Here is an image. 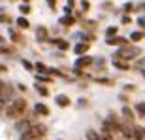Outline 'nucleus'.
<instances>
[{
  "mask_svg": "<svg viewBox=\"0 0 145 140\" xmlns=\"http://www.w3.org/2000/svg\"><path fill=\"white\" fill-rule=\"evenodd\" d=\"M25 112H27V100H25V98H15L13 102H10L8 108H6V116H8L10 119L23 118Z\"/></svg>",
  "mask_w": 145,
  "mask_h": 140,
  "instance_id": "obj_1",
  "label": "nucleus"
},
{
  "mask_svg": "<svg viewBox=\"0 0 145 140\" xmlns=\"http://www.w3.org/2000/svg\"><path fill=\"white\" fill-rule=\"evenodd\" d=\"M45 135H47V127L42 123H36V125H30L27 131H23L21 140H42Z\"/></svg>",
  "mask_w": 145,
  "mask_h": 140,
  "instance_id": "obj_2",
  "label": "nucleus"
},
{
  "mask_svg": "<svg viewBox=\"0 0 145 140\" xmlns=\"http://www.w3.org/2000/svg\"><path fill=\"white\" fill-rule=\"evenodd\" d=\"M140 53H141V49H140V48H136V46H123V48L119 49L117 53L113 55V59L130 61V59H134V57H138Z\"/></svg>",
  "mask_w": 145,
  "mask_h": 140,
  "instance_id": "obj_3",
  "label": "nucleus"
},
{
  "mask_svg": "<svg viewBox=\"0 0 145 140\" xmlns=\"http://www.w3.org/2000/svg\"><path fill=\"white\" fill-rule=\"evenodd\" d=\"M11 95H13V87H11L10 83L0 81V108H2L6 102H8V100H10Z\"/></svg>",
  "mask_w": 145,
  "mask_h": 140,
  "instance_id": "obj_4",
  "label": "nucleus"
},
{
  "mask_svg": "<svg viewBox=\"0 0 145 140\" xmlns=\"http://www.w3.org/2000/svg\"><path fill=\"white\" fill-rule=\"evenodd\" d=\"M92 63H94V59L89 57V55H85V57H79V59L75 61V68L81 70V68H85V66H91Z\"/></svg>",
  "mask_w": 145,
  "mask_h": 140,
  "instance_id": "obj_5",
  "label": "nucleus"
},
{
  "mask_svg": "<svg viewBox=\"0 0 145 140\" xmlns=\"http://www.w3.org/2000/svg\"><path fill=\"white\" fill-rule=\"evenodd\" d=\"M132 138L136 140H145V127H132Z\"/></svg>",
  "mask_w": 145,
  "mask_h": 140,
  "instance_id": "obj_6",
  "label": "nucleus"
},
{
  "mask_svg": "<svg viewBox=\"0 0 145 140\" xmlns=\"http://www.w3.org/2000/svg\"><path fill=\"white\" fill-rule=\"evenodd\" d=\"M55 102L59 104L60 108H66V106L72 104V100H70V97H66V95H57V97H55Z\"/></svg>",
  "mask_w": 145,
  "mask_h": 140,
  "instance_id": "obj_7",
  "label": "nucleus"
},
{
  "mask_svg": "<svg viewBox=\"0 0 145 140\" xmlns=\"http://www.w3.org/2000/svg\"><path fill=\"white\" fill-rule=\"evenodd\" d=\"M108 44L109 46H126L128 40L126 38H121V36H113V38H108Z\"/></svg>",
  "mask_w": 145,
  "mask_h": 140,
  "instance_id": "obj_8",
  "label": "nucleus"
},
{
  "mask_svg": "<svg viewBox=\"0 0 145 140\" xmlns=\"http://www.w3.org/2000/svg\"><path fill=\"white\" fill-rule=\"evenodd\" d=\"M89 48H91V46H89V44H83V42H81V44H77V46H75V48H74V51H75V53H77V55H85L87 53V51H89Z\"/></svg>",
  "mask_w": 145,
  "mask_h": 140,
  "instance_id": "obj_9",
  "label": "nucleus"
},
{
  "mask_svg": "<svg viewBox=\"0 0 145 140\" xmlns=\"http://www.w3.org/2000/svg\"><path fill=\"white\" fill-rule=\"evenodd\" d=\"M123 116H124V119H126V123H132V121L136 119L134 112H132V110H130L128 106H124V108H123Z\"/></svg>",
  "mask_w": 145,
  "mask_h": 140,
  "instance_id": "obj_10",
  "label": "nucleus"
},
{
  "mask_svg": "<svg viewBox=\"0 0 145 140\" xmlns=\"http://www.w3.org/2000/svg\"><path fill=\"white\" fill-rule=\"evenodd\" d=\"M113 66H117L119 70H128L130 68V65L123 59H113Z\"/></svg>",
  "mask_w": 145,
  "mask_h": 140,
  "instance_id": "obj_11",
  "label": "nucleus"
},
{
  "mask_svg": "<svg viewBox=\"0 0 145 140\" xmlns=\"http://www.w3.org/2000/svg\"><path fill=\"white\" fill-rule=\"evenodd\" d=\"M34 110H36V114H40V116H49V108L42 102H38L36 106H34Z\"/></svg>",
  "mask_w": 145,
  "mask_h": 140,
  "instance_id": "obj_12",
  "label": "nucleus"
},
{
  "mask_svg": "<svg viewBox=\"0 0 145 140\" xmlns=\"http://www.w3.org/2000/svg\"><path fill=\"white\" fill-rule=\"evenodd\" d=\"M51 42H53L59 49H68L70 48V44L66 42V40H60V38H55V40H51Z\"/></svg>",
  "mask_w": 145,
  "mask_h": 140,
  "instance_id": "obj_13",
  "label": "nucleus"
},
{
  "mask_svg": "<svg viewBox=\"0 0 145 140\" xmlns=\"http://www.w3.org/2000/svg\"><path fill=\"white\" fill-rule=\"evenodd\" d=\"M100 138H102V140H115V138H113V133L106 127V125H102V136H100Z\"/></svg>",
  "mask_w": 145,
  "mask_h": 140,
  "instance_id": "obj_14",
  "label": "nucleus"
},
{
  "mask_svg": "<svg viewBox=\"0 0 145 140\" xmlns=\"http://www.w3.org/2000/svg\"><path fill=\"white\" fill-rule=\"evenodd\" d=\"M36 38H38V40H47V28H45V27H38Z\"/></svg>",
  "mask_w": 145,
  "mask_h": 140,
  "instance_id": "obj_15",
  "label": "nucleus"
},
{
  "mask_svg": "<svg viewBox=\"0 0 145 140\" xmlns=\"http://www.w3.org/2000/svg\"><path fill=\"white\" fill-rule=\"evenodd\" d=\"M134 108H136V112H138L140 118H145V102H138Z\"/></svg>",
  "mask_w": 145,
  "mask_h": 140,
  "instance_id": "obj_16",
  "label": "nucleus"
},
{
  "mask_svg": "<svg viewBox=\"0 0 145 140\" xmlns=\"http://www.w3.org/2000/svg\"><path fill=\"white\" fill-rule=\"evenodd\" d=\"M60 23H62L64 27H72V25L75 23V19L72 15H66V17H62V19H60Z\"/></svg>",
  "mask_w": 145,
  "mask_h": 140,
  "instance_id": "obj_17",
  "label": "nucleus"
},
{
  "mask_svg": "<svg viewBox=\"0 0 145 140\" xmlns=\"http://www.w3.org/2000/svg\"><path fill=\"white\" fill-rule=\"evenodd\" d=\"M87 140H102V138H100V135H98L96 131L89 129V131H87Z\"/></svg>",
  "mask_w": 145,
  "mask_h": 140,
  "instance_id": "obj_18",
  "label": "nucleus"
},
{
  "mask_svg": "<svg viewBox=\"0 0 145 140\" xmlns=\"http://www.w3.org/2000/svg\"><path fill=\"white\" fill-rule=\"evenodd\" d=\"M17 25H19V28H28L30 27V23H28L27 17H19V19H17Z\"/></svg>",
  "mask_w": 145,
  "mask_h": 140,
  "instance_id": "obj_19",
  "label": "nucleus"
},
{
  "mask_svg": "<svg viewBox=\"0 0 145 140\" xmlns=\"http://www.w3.org/2000/svg\"><path fill=\"white\" fill-rule=\"evenodd\" d=\"M36 91L40 93V95H42V97H47V95H49L47 87H45V85H40V83H36Z\"/></svg>",
  "mask_w": 145,
  "mask_h": 140,
  "instance_id": "obj_20",
  "label": "nucleus"
},
{
  "mask_svg": "<svg viewBox=\"0 0 145 140\" xmlns=\"http://www.w3.org/2000/svg\"><path fill=\"white\" fill-rule=\"evenodd\" d=\"M143 38H145L143 32H132L130 34V40H132V42H140V40H143Z\"/></svg>",
  "mask_w": 145,
  "mask_h": 140,
  "instance_id": "obj_21",
  "label": "nucleus"
},
{
  "mask_svg": "<svg viewBox=\"0 0 145 140\" xmlns=\"http://www.w3.org/2000/svg\"><path fill=\"white\" fill-rule=\"evenodd\" d=\"M117 27H108V30H106V34H108V38H113V36H117Z\"/></svg>",
  "mask_w": 145,
  "mask_h": 140,
  "instance_id": "obj_22",
  "label": "nucleus"
},
{
  "mask_svg": "<svg viewBox=\"0 0 145 140\" xmlns=\"http://www.w3.org/2000/svg\"><path fill=\"white\" fill-rule=\"evenodd\" d=\"M36 78H38V83H40V81H43V83H51V81H53L49 76H40V74H38Z\"/></svg>",
  "mask_w": 145,
  "mask_h": 140,
  "instance_id": "obj_23",
  "label": "nucleus"
},
{
  "mask_svg": "<svg viewBox=\"0 0 145 140\" xmlns=\"http://www.w3.org/2000/svg\"><path fill=\"white\" fill-rule=\"evenodd\" d=\"M28 127H30V123H28L27 119H25V121H21V123H17V129H19V131H23V129L27 131Z\"/></svg>",
  "mask_w": 145,
  "mask_h": 140,
  "instance_id": "obj_24",
  "label": "nucleus"
},
{
  "mask_svg": "<svg viewBox=\"0 0 145 140\" xmlns=\"http://www.w3.org/2000/svg\"><path fill=\"white\" fill-rule=\"evenodd\" d=\"M81 10H83V11H89V10H91V4H89V0H81Z\"/></svg>",
  "mask_w": 145,
  "mask_h": 140,
  "instance_id": "obj_25",
  "label": "nucleus"
},
{
  "mask_svg": "<svg viewBox=\"0 0 145 140\" xmlns=\"http://www.w3.org/2000/svg\"><path fill=\"white\" fill-rule=\"evenodd\" d=\"M36 68H38V72H47V70H49L43 63H36Z\"/></svg>",
  "mask_w": 145,
  "mask_h": 140,
  "instance_id": "obj_26",
  "label": "nucleus"
},
{
  "mask_svg": "<svg viewBox=\"0 0 145 140\" xmlns=\"http://www.w3.org/2000/svg\"><path fill=\"white\" fill-rule=\"evenodd\" d=\"M83 27H87V28H91V30H92V28H96V23H94V21H85V23H83Z\"/></svg>",
  "mask_w": 145,
  "mask_h": 140,
  "instance_id": "obj_27",
  "label": "nucleus"
},
{
  "mask_svg": "<svg viewBox=\"0 0 145 140\" xmlns=\"http://www.w3.org/2000/svg\"><path fill=\"white\" fill-rule=\"evenodd\" d=\"M74 2H75V0H68V6L64 8V10H66V13H70V11L74 10Z\"/></svg>",
  "mask_w": 145,
  "mask_h": 140,
  "instance_id": "obj_28",
  "label": "nucleus"
},
{
  "mask_svg": "<svg viewBox=\"0 0 145 140\" xmlns=\"http://www.w3.org/2000/svg\"><path fill=\"white\" fill-rule=\"evenodd\" d=\"M124 11H126V13H128V11H132L134 10V4H132V2H126V4H124V8H123Z\"/></svg>",
  "mask_w": 145,
  "mask_h": 140,
  "instance_id": "obj_29",
  "label": "nucleus"
},
{
  "mask_svg": "<svg viewBox=\"0 0 145 140\" xmlns=\"http://www.w3.org/2000/svg\"><path fill=\"white\" fill-rule=\"evenodd\" d=\"M19 10H21V13H25V15H27L28 11H30V6H27V4H23V6H19Z\"/></svg>",
  "mask_w": 145,
  "mask_h": 140,
  "instance_id": "obj_30",
  "label": "nucleus"
},
{
  "mask_svg": "<svg viewBox=\"0 0 145 140\" xmlns=\"http://www.w3.org/2000/svg\"><path fill=\"white\" fill-rule=\"evenodd\" d=\"M10 36H11V40H13V42H21V34H19V32H11Z\"/></svg>",
  "mask_w": 145,
  "mask_h": 140,
  "instance_id": "obj_31",
  "label": "nucleus"
},
{
  "mask_svg": "<svg viewBox=\"0 0 145 140\" xmlns=\"http://www.w3.org/2000/svg\"><path fill=\"white\" fill-rule=\"evenodd\" d=\"M47 6L51 10H55V8H57V0H47Z\"/></svg>",
  "mask_w": 145,
  "mask_h": 140,
  "instance_id": "obj_32",
  "label": "nucleus"
},
{
  "mask_svg": "<svg viewBox=\"0 0 145 140\" xmlns=\"http://www.w3.org/2000/svg\"><path fill=\"white\" fill-rule=\"evenodd\" d=\"M98 83H106V85H109V83H111V80H106V78H98Z\"/></svg>",
  "mask_w": 145,
  "mask_h": 140,
  "instance_id": "obj_33",
  "label": "nucleus"
},
{
  "mask_svg": "<svg viewBox=\"0 0 145 140\" xmlns=\"http://www.w3.org/2000/svg\"><path fill=\"white\" fill-rule=\"evenodd\" d=\"M123 23H124V25H130V23H132V17H130V15H124L123 17Z\"/></svg>",
  "mask_w": 145,
  "mask_h": 140,
  "instance_id": "obj_34",
  "label": "nucleus"
},
{
  "mask_svg": "<svg viewBox=\"0 0 145 140\" xmlns=\"http://www.w3.org/2000/svg\"><path fill=\"white\" fill-rule=\"evenodd\" d=\"M23 66H25V68H27V70H32V68H34V66L30 65L28 61H23Z\"/></svg>",
  "mask_w": 145,
  "mask_h": 140,
  "instance_id": "obj_35",
  "label": "nucleus"
},
{
  "mask_svg": "<svg viewBox=\"0 0 145 140\" xmlns=\"http://www.w3.org/2000/svg\"><path fill=\"white\" fill-rule=\"evenodd\" d=\"M124 91H136V85H124Z\"/></svg>",
  "mask_w": 145,
  "mask_h": 140,
  "instance_id": "obj_36",
  "label": "nucleus"
},
{
  "mask_svg": "<svg viewBox=\"0 0 145 140\" xmlns=\"http://www.w3.org/2000/svg\"><path fill=\"white\" fill-rule=\"evenodd\" d=\"M138 23H140L141 28H145V19H143V17H141V19H138Z\"/></svg>",
  "mask_w": 145,
  "mask_h": 140,
  "instance_id": "obj_37",
  "label": "nucleus"
},
{
  "mask_svg": "<svg viewBox=\"0 0 145 140\" xmlns=\"http://www.w3.org/2000/svg\"><path fill=\"white\" fill-rule=\"evenodd\" d=\"M6 70H8V68H6L4 65H0V72H6Z\"/></svg>",
  "mask_w": 145,
  "mask_h": 140,
  "instance_id": "obj_38",
  "label": "nucleus"
},
{
  "mask_svg": "<svg viewBox=\"0 0 145 140\" xmlns=\"http://www.w3.org/2000/svg\"><path fill=\"white\" fill-rule=\"evenodd\" d=\"M141 8H143V10H145V4H143V6H141Z\"/></svg>",
  "mask_w": 145,
  "mask_h": 140,
  "instance_id": "obj_39",
  "label": "nucleus"
},
{
  "mask_svg": "<svg viewBox=\"0 0 145 140\" xmlns=\"http://www.w3.org/2000/svg\"><path fill=\"white\" fill-rule=\"evenodd\" d=\"M143 78H145V70H143Z\"/></svg>",
  "mask_w": 145,
  "mask_h": 140,
  "instance_id": "obj_40",
  "label": "nucleus"
},
{
  "mask_svg": "<svg viewBox=\"0 0 145 140\" xmlns=\"http://www.w3.org/2000/svg\"><path fill=\"white\" fill-rule=\"evenodd\" d=\"M25 2H30V0H25Z\"/></svg>",
  "mask_w": 145,
  "mask_h": 140,
  "instance_id": "obj_41",
  "label": "nucleus"
}]
</instances>
